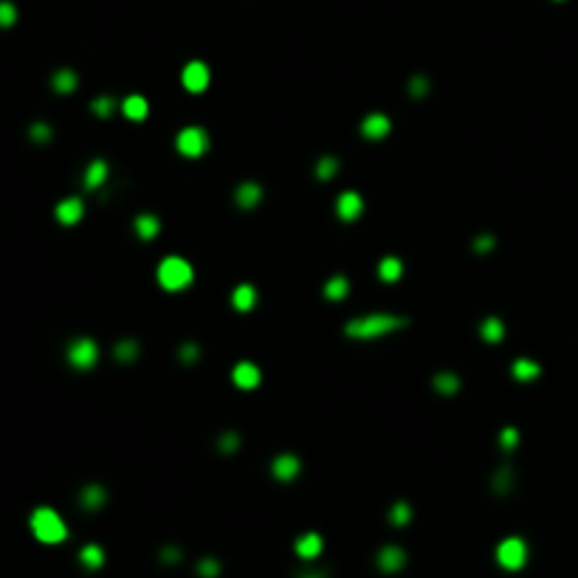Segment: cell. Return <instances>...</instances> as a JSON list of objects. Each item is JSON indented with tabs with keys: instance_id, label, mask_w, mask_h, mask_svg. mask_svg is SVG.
Segmentation results:
<instances>
[{
	"instance_id": "cell-1",
	"label": "cell",
	"mask_w": 578,
	"mask_h": 578,
	"mask_svg": "<svg viewBox=\"0 0 578 578\" xmlns=\"http://www.w3.org/2000/svg\"><path fill=\"white\" fill-rule=\"evenodd\" d=\"M409 324L407 316H398V313H364V316H355L344 324V336L353 339V341H372V339H383L390 333H398Z\"/></svg>"
},
{
	"instance_id": "cell-2",
	"label": "cell",
	"mask_w": 578,
	"mask_h": 578,
	"mask_svg": "<svg viewBox=\"0 0 578 578\" xmlns=\"http://www.w3.org/2000/svg\"><path fill=\"white\" fill-rule=\"evenodd\" d=\"M32 525V533L37 541L43 544H60L68 539V525L63 522V516L54 511V508H37L29 519Z\"/></svg>"
},
{
	"instance_id": "cell-3",
	"label": "cell",
	"mask_w": 578,
	"mask_h": 578,
	"mask_svg": "<svg viewBox=\"0 0 578 578\" xmlns=\"http://www.w3.org/2000/svg\"><path fill=\"white\" fill-rule=\"evenodd\" d=\"M155 280L164 291H183L192 285V280H195V271H192L189 260L178 257V254H169L158 263V271H155Z\"/></svg>"
},
{
	"instance_id": "cell-4",
	"label": "cell",
	"mask_w": 578,
	"mask_h": 578,
	"mask_svg": "<svg viewBox=\"0 0 578 578\" xmlns=\"http://www.w3.org/2000/svg\"><path fill=\"white\" fill-rule=\"evenodd\" d=\"M527 556H530V550H527V541L522 536H505L497 544V564L508 572L522 570L527 564Z\"/></svg>"
},
{
	"instance_id": "cell-5",
	"label": "cell",
	"mask_w": 578,
	"mask_h": 578,
	"mask_svg": "<svg viewBox=\"0 0 578 578\" xmlns=\"http://www.w3.org/2000/svg\"><path fill=\"white\" fill-rule=\"evenodd\" d=\"M212 147V138L204 127H183L178 136H175V150L183 155V158H204Z\"/></svg>"
},
{
	"instance_id": "cell-6",
	"label": "cell",
	"mask_w": 578,
	"mask_h": 578,
	"mask_svg": "<svg viewBox=\"0 0 578 578\" xmlns=\"http://www.w3.org/2000/svg\"><path fill=\"white\" fill-rule=\"evenodd\" d=\"M65 358H68V364L74 369H93L96 361H99V344L93 339H88V336H79V339H74L68 344Z\"/></svg>"
},
{
	"instance_id": "cell-7",
	"label": "cell",
	"mask_w": 578,
	"mask_h": 578,
	"mask_svg": "<svg viewBox=\"0 0 578 578\" xmlns=\"http://www.w3.org/2000/svg\"><path fill=\"white\" fill-rule=\"evenodd\" d=\"M209 82H212V71H209L206 63L192 60V63L183 65V71H180V85H183L189 93H204V91L209 88Z\"/></svg>"
},
{
	"instance_id": "cell-8",
	"label": "cell",
	"mask_w": 578,
	"mask_h": 578,
	"mask_svg": "<svg viewBox=\"0 0 578 578\" xmlns=\"http://www.w3.org/2000/svg\"><path fill=\"white\" fill-rule=\"evenodd\" d=\"M375 564L381 572H387V575H395L407 567V550L401 544H383L378 553H375Z\"/></svg>"
},
{
	"instance_id": "cell-9",
	"label": "cell",
	"mask_w": 578,
	"mask_h": 578,
	"mask_svg": "<svg viewBox=\"0 0 578 578\" xmlns=\"http://www.w3.org/2000/svg\"><path fill=\"white\" fill-rule=\"evenodd\" d=\"M393 130V121L387 113H367L358 124V133L367 138V141H381V138H387Z\"/></svg>"
},
{
	"instance_id": "cell-10",
	"label": "cell",
	"mask_w": 578,
	"mask_h": 578,
	"mask_svg": "<svg viewBox=\"0 0 578 578\" xmlns=\"http://www.w3.org/2000/svg\"><path fill=\"white\" fill-rule=\"evenodd\" d=\"M299 471H302V460H299L296 454H291V452H282V454H277V457L271 460V477L280 480V482L296 480Z\"/></svg>"
},
{
	"instance_id": "cell-11",
	"label": "cell",
	"mask_w": 578,
	"mask_h": 578,
	"mask_svg": "<svg viewBox=\"0 0 578 578\" xmlns=\"http://www.w3.org/2000/svg\"><path fill=\"white\" fill-rule=\"evenodd\" d=\"M336 215H339L344 223L358 221V218L364 215V198L358 195V192H353V189L341 192V195L336 198Z\"/></svg>"
},
{
	"instance_id": "cell-12",
	"label": "cell",
	"mask_w": 578,
	"mask_h": 578,
	"mask_svg": "<svg viewBox=\"0 0 578 578\" xmlns=\"http://www.w3.org/2000/svg\"><path fill=\"white\" fill-rule=\"evenodd\" d=\"M232 381H235V387L237 390H257L260 387V381H263V372L254 361H237L235 369H232Z\"/></svg>"
},
{
	"instance_id": "cell-13",
	"label": "cell",
	"mask_w": 578,
	"mask_h": 578,
	"mask_svg": "<svg viewBox=\"0 0 578 578\" xmlns=\"http://www.w3.org/2000/svg\"><path fill=\"white\" fill-rule=\"evenodd\" d=\"M322 550H324V539H322L316 530L299 533V536L294 539V553H296L302 561H313V558H319Z\"/></svg>"
},
{
	"instance_id": "cell-14",
	"label": "cell",
	"mask_w": 578,
	"mask_h": 578,
	"mask_svg": "<svg viewBox=\"0 0 578 578\" xmlns=\"http://www.w3.org/2000/svg\"><path fill=\"white\" fill-rule=\"evenodd\" d=\"M263 186L257 183V180H243V183H237V189H235V204H237V209H254V206H260L263 204Z\"/></svg>"
},
{
	"instance_id": "cell-15",
	"label": "cell",
	"mask_w": 578,
	"mask_h": 578,
	"mask_svg": "<svg viewBox=\"0 0 578 578\" xmlns=\"http://www.w3.org/2000/svg\"><path fill=\"white\" fill-rule=\"evenodd\" d=\"M54 215H57V221L63 226H77L82 221V215H85V204H82V198H65V201L57 204Z\"/></svg>"
},
{
	"instance_id": "cell-16",
	"label": "cell",
	"mask_w": 578,
	"mask_h": 578,
	"mask_svg": "<svg viewBox=\"0 0 578 578\" xmlns=\"http://www.w3.org/2000/svg\"><path fill=\"white\" fill-rule=\"evenodd\" d=\"M460 383H463L460 375L452 372V369H440V372L432 375V390H435L438 395H443V398L457 395V393H460Z\"/></svg>"
},
{
	"instance_id": "cell-17",
	"label": "cell",
	"mask_w": 578,
	"mask_h": 578,
	"mask_svg": "<svg viewBox=\"0 0 578 578\" xmlns=\"http://www.w3.org/2000/svg\"><path fill=\"white\" fill-rule=\"evenodd\" d=\"M257 288L254 285H249V282H243V285H237L235 291H232V308L235 310H240V313H249V310H254L257 308Z\"/></svg>"
},
{
	"instance_id": "cell-18",
	"label": "cell",
	"mask_w": 578,
	"mask_h": 578,
	"mask_svg": "<svg viewBox=\"0 0 578 578\" xmlns=\"http://www.w3.org/2000/svg\"><path fill=\"white\" fill-rule=\"evenodd\" d=\"M79 505H82L85 511H99V508H105V505H107V491H105V485H99V482L85 485V488L79 491Z\"/></svg>"
},
{
	"instance_id": "cell-19",
	"label": "cell",
	"mask_w": 578,
	"mask_h": 578,
	"mask_svg": "<svg viewBox=\"0 0 578 578\" xmlns=\"http://www.w3.org/2000/svg\"><path fill=\"white\" fill-rule=\"evenodd\" d=\"M121 113H124L130 121H144V119L150 116V102H147L144 96H138V93L124 96V99H121Z\"/></svg>"
},
{
	"instance_id": "cell-20",
	"label": "cell",
	"mask_w": 578,
	"mask_h": 578,
	"mask_svg": "<svg viewBox=\"0 0 578 578\" xmlns=\"http://www.w3.org/2000/svg\"><path fill=\"white\" fill-rule=\"evenodd\" d=\"M511 375H513L516 381H522V383H530V381H536V378L541 375V364L533 361V358H516V361L511 364Z\"/></svg>"
},
{
	"instance_id": "cell-21",
	"label": "cell",
	"mask_w": 578,
	"mask_h": 578,
	"mask_svg": "<svg viewBox=\"0 0 578 578\" xmlns=\"http://www.w3.org/2000/svg\"><path fill=\"white\" fill-rule=\"evenodd\" d=\"M107 175H110L107 161L105 158H93L88 164V169H85V189H99L107 180Z\"/></svg>"
},
{
	"instance_id": "cell-22",
	"label": "cell",
	"mask_w": 578,
	"mask_h": 578,
	"mask_svg": "<svg viewBox=\"0 0 578 578\" xmlns=\"http://www.w3.org/2000/svg\"><path fill=\"white\" fill-rule=\"evenodd\" d=\"M480 339L488 344H499L505 339V322L499 316H485L480 322Z\"/></svg>"
},
{
	"instance_id": "cell-23",
	"label": "cell",
	"mask_w": 578,
	"mask_h": 578,
	"mask_svg": "<svg viewBox=\"0 0 578 578\" xmlns=\"http://www.w3.org/2000/svg\"><path fill=\"white\" fill-rule=\"evenodd\" d=\"M378 277L383 282H398L404 277V263L395 257V254H387V257H381L378 260Z\"/></svg>"
},
{
	"instance_id": "cell-24",
	"label": "cell",
	"mask_w": 578,
	"mask_h": 578,
	"mask_svg": "<svg viewBox=\"0 0 578 578\" xmlns=\"http://www.w3.org/2000/svg\"><path fill=\"white\" fill-rule=\"evenodd\" d=\"M133 232L138 235V240H155L158 237V232H161V221L155 218V215H138L136 221H133Z\"/></svg>"
},
{
	"instance_id": "cell-25",
	"label": "cell",
	"mask_w": 578,
	"mask_h": 578,
	"mask_svg": "<svg viewBox=\"0 0 578 578\" xmlns=\"http://www.w3.org/2000/svg\"><path fill=\"white\" fill-rule=\"evenodd\" d=\"M105 547L102 544H85L82 550H79V564L85 567V570H102L105 567Z\"/></svg>"
},
{
	"instance_id": "cell-26",
	"label": "cell",
	"mask_w": 578,
	"mask_h": 578,
	"mask_svg": "<svg viewBox=\"0 0 578 578\" xmlns=\"http://www.w3.org/2000/svg\"><path fill=\"white\" fill-rule=\"evenodd\" d=\"M324 299H330V302H341L347 294H350V280L344 277V274H333L327 282H324Z\"/></svg>"
},
{
	"instance_id": "cell-27",
	"label": "cell",
	"mask_w": 578,
	"mask_h": 578,
	"mask_svg": "<svg viewBox=\"0 0 578 578\" xmlns=\"http://www.w3.org/2000/svg\"><path fill=\"white\" fill-rule=\"evenodd\" d=\"M77 85H79V77H77V71H71V68H60V71L51 77V88H54L57 93H74Z\"/></svg>"
},
{
	"instance_id": "cell-28",
	"label": "cell",
	"mask_w": 578,
	"mask_h": 578,
	"mask_svg": "<svg viewBox=\"0 0 578 578\" xmlns=\"http://www.w3.org/2000/svg\"><path fill=\"white\" fill-rule=\"evenodd\" d=\"M138 353H141V344H138L136 339H121V341H116V347H113V355H116L119 364H133V361L138 358Z\"/></svg>"
},
{
	"instance_id": "cell-29",
	"label": "cell",
	"mask_w": 578,
	"mask_h": 578,
	"mask_svg": "<svg viewBox=\"0 0 578 578\" xmlns=\"http://www.w3.org/2000/svg\"><path fill=\"white\" fill-rule=\"evenodd\" d=\"M513 468L511 466H499L497 471H494V477H491V488H494V494H499V497H505L511 488H513Z\"/></svg>"
},
{
	"instance_id": "cell-30",
	"label": "cell",
	"mask_w": 578,
	"mask_h": 578,
	"mask_svg": "<svg viewBox=\"0 0 578 578\" xmlns=\"http://www.w3.org/2000/svg\"><path fill=\"white\" fill-rule=\"evenodd\" d=\"M387 519H390V525H395V527H407V525L412 522V505H409L407 499L393 502V508H390Z\"/></svg>"
},
{
	"instance_id": "cell-31",
	"label": "cell",
	"mask_w": 578,
	"mask_h": 578,
	"mask_svg": "<svg viewBox=\"0 0 578 578\" xmlns=\"http://www.w3.org/2000/svg\"><path fill=\"white\" fill-rule=\"evenodd\" d=\"M116 107H121V105H116V99L107 96V93H102V96H96V99L91 102V113L99 116V119H110Z\"/></svg>"
},
{
	"instance_id": "cell-32",
	"label": "cell",
	"mask_w": 578,
	"mask_h": 578,
	"mask_svg": "<svg viewBox=\"0 0 578 578\" xmlns=\"http://www.w3.org/2000/svg\"><path fill=\"white\" fill-rule=\"evenodd\" d=\"M313 172H316L319 180H330V178L339 172V158H336V155H319Z\"/></svg>"
},
{
	"instance_id": "cell-33",
	"label": "cell",
	"mask_w": 578,
	"mask_h": 578,
	"mask_svg": "<svg viewBox=\"0 0 578 578\" xmlns=\"http://www.w3.org/2000/svg\"><path fill=\"white\" fill-rule=\"evenodd\" d=\"M201 344L198 341H183V344H178V361L180 364H198L201 361Z\"/></svg>"
},
{
	"instance_id": "cell-34",
	"label": "cell",
	"mask_w": 578,
	"mask_h": 578,
	"mask_svg": "<svg viewBox=\"0 0 578 578\" xmlns=\"http://www.w3.org/2000/svg\"><path fill=\"white\" fill-rule=\"evenodd\" d=\"M240 443H243L240 435H237L235 429H226V432L218 438V452H221V454H235V452L240 449Z\"/></svg>"
},
{
	"instance_id": "cell-35",
	"label": "cell",
	"mask_w": 578,
	"mask_h": 578,
	"mask_svg": "<svg viewBox=\"0 0 578 578\" xmlns=\"http://www.w3.org/2000/svg\"><path fill=\"white\" fill-rule=\"evenodd\" d=\"M221 572H223L221 558H215V556H204V558L198 561V575H201V578H218Z\"/></svg>"
},
{
	"instance_id": "cell-36",
	"label": "cell",
	"mask_w": 578,
	"mask_h": 578,
	"mask_svg": "<svg viewBox=\"0 0 578 578\" xmlns=\"http://www.w3.org/2000/svg\"><path fill=\"white\" fill-rule=\"evenodd\" d=\"M429 88H432V82H429L426 74H415V77L409 79V85H407V91H409L412 99H423V96L429 93Z\"/></svg>"
},
{
	"instance_id": "cell-37",
	"label": "cell",
	"mask_w": 578,
	"mask_h": 578,
	"mask_svg": "<svg viewBox=\"0 0 578 578\" xmlns=\"http://www.w3.org/2000/svg\"><path fill=\"white\" fill-rule=\"evenodd\" d=\"M497 249V237L491 235V232H482V235H477L474 240H471V251L474 254H488V251H494Z\"/></svg>"
},
{
	"instance_id": "cell-38",
	"label": "cell",
	"mask_w": 578,
	"mask_h": 578,
	"mask_svg": "<svg viewBox=\"0 0 578 578\" xmlns=\"http://www.w3.org/2000/svg\"><path fill=\"white\" fill-rule=\"evenodd\" d=\"M499 446H502L505 452H513V449L519 446V429H516V426H502V429H499Z\"/></svg>"
},
{
	"instance_id": "cell-39",
	"label": "cell",
	"mask_w": 578,
	"mask_h": 578,
	"mask_svg": "<svg viewBox=\"0 0 578 578\" xmlns=\"http://www.w3.org/2000/svg\"><path fill=\"white\" fill-rule=\"evenodd\" d=\"M15 20H18V9H15V4H9V0H0V29L15 26Z\"/></svg>"
},
{
	"instance_id": "cell-40",
	"label": "cell",
	"mask_w": 578,
	"mask_h": 578,
	"mask_svg": "<svg viewBox=\"0 0 578 578\" xmlns=\"http://www.w3.org/2000/svg\"><path fill=\"white\" fill-rule=\"evenodd\" d=\"M29 136H32V141H37V144H46V141H51V127L46 124V121H34L32 124V130H29Z\"/></svg>"
},
{
	"instance_id": "cell-41",
	"label": "cell",
	"mask_w": 578,
	"mask_h": 578,
	"mask_svg": "<svg viewBox=\"0 0 578 578\" xmlns=\"http://www.w3.org/2000/svg\"><path fill=\"white\" fill-rule=\"evenodd\" d=\"M158 558H161V564H178V561L183 558V553H180L178 544H164V547L158 550Z\"/></svg>"
},
{
	"instance_id": "cell-42",
	"label": "cell",
	"mask_w": 578,
	"mask_h": 578,
	"mask_svg": "<svg viewBox=\"0 0 578 578\" xmlns=\"http://www.w3.org/2000/svg\"><path fill=\"white\" fill-rule=\"evenodd\" d=\"M296 578H330V572L322 570V567H305V570L296 572Z\"/></svg>"
}]
</instances>
